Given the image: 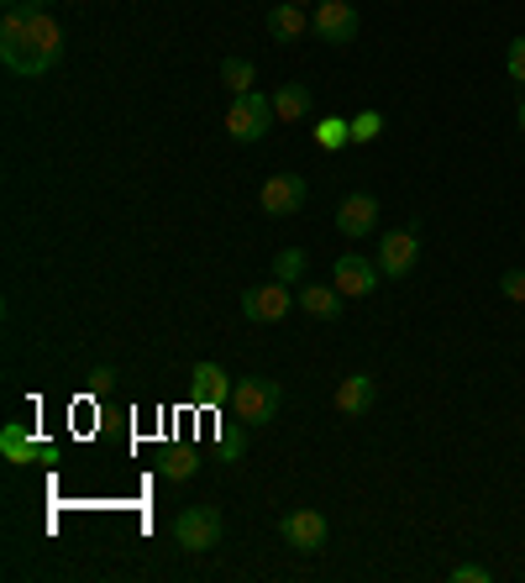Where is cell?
Returning <instances> with one entry per match:
<instances>
[{"label": "cell", "mask_w": 525, "mask_h": 583, "mask_svg": "<svg viewBox=\"0 0 525 583\" xmlns=\"http://www.w3.org/2000/svg\"><path fill=\"white\" fill-rule=\"evenodd\" d=\"M0 58L5 69L37 79V74L58 69L64 58V26L53 22L48 11H26V5H5V22H0Z\"/></svg>", "instance_id": "1"}, {"label": "cell", "mask_w": 525, "mask_h": 583, "mask_svg": "<svg viewBox=\"0 0 525 583\" xmlns=\"http://www.w3.org/2000/svg\"><path fill=\"white\" fill-rule=\"evenodd\" d=\"M232 411H237L242 426H268V421H279V411H284V384L253 373V379H242L232 389Z\"/></svg>", "instance_id": "2"}, {"label": "cell", "mask_w": 525, "mask_h": 583, "mask_svg": "<svg viewBox=\"0 0 525 583\" xmlns=\"http://www.w3.org/2000/svg\"><path fill=\"white\" fill-rule=\"evenodd\" d=\"M168 531H174V547H179V552H215L221 536H226V520H221L215 505H190V511L174 515Z\"/></svg>", "instance_id": "3"}, {"label": "cell", "mask_w": 525, "mask_h": 583, "mask_svg": "<svg viewBox=\"0 0 525 583\" xmlns=\"http://www.w3.org/2000/svg\"><path fill=\"white\" fill-rule=\"evenodd\" d=\"M273 122H279V116H273V96L247 90V96H237L232 111H226V137H232V143H262Z\"/></svg>", "instance_id": "4"}, {"label": "cell", "mask_w": 525, "mask_h": 583, "mask_svg": "<svg viewBox=\"0 0 525 583\" xmlns=\"http://www.w3.org/2000/svg\"><path fill=\"white\" fill-rule=\"evenodd\" d=\"M358 5L353 0H315V16H311V32L315 37H326L336 48H347V43H358Z\"/></svg>", "instance_id": "5"}, {"label": "cell", "mask_w": 525, "mask_h": 583, "mask_svg": "<svg viewBox=\"0 0 525 583\" xmlns=\"http://www.w3.org/2000/svg\"><path fill=\"white\" fill-rule=\"evenodd\" d=\"M294 305H300V294H289L284 279H273V284H253V290L242 294V316L253 321V326H273V321H284Z\"/></svg>", "instance_id": "6"}, {"label": "cell", "mask_w": 525, "mask_h": 583, "mask_svg": "<svg viewBox=\"0 0 525 583\" xmlns=\"http://www.w3.org/2000/svg\"><path fill=\"white\" fill-rule=\"evenodd\" d=\"M305 179L300 173H273V179H262L258 190V205L262 216H300V205H305Z\"/></svg>", "instance_id": "7"}, {"label": "cell", "mask_w": 525, "mask_h": 583, "mask_svg": "<svg viewBox=\"0 0 525 583\" xmlns=\"http://www.w3.org/2000/svg\"><path fill=\"white\" fill-rule=\"evenodd\" d=\"M415 258H421V243H415V226H405V232H383L373 264H379L383 279H405L415 268Z\"/></svg>", "instance_id": "8"}, {"label": "cell", "mask_w": 525, "mask_h": 583, "mask_svg": "<svg viewBox=\"0 0 525 583\" xmlns=\"http://www.w3.org/2000/svg\"><path fill=\"white\" fill-rule=\"evenodd\" d=\"M379 279H383L379 264H368L362 253H342V258L332 264V284L347 294V300H358V294H373V290H379Z\"/></svg>", "instance_id": "9"}, {"label": "cell", "mask_w": 525, "mask_h": 583, "mask_svg": "<svg viewBox=\"0 0 525 583\" xmlns=\"http://www.w3.org/2000/svg\"><path fill=\"white\" fill-rule=\"evenodd\" d=\"M0 458L11 462V468H26L32 458H37V462H53L58 452H53L48 441H37V437H32V431H26L22 421H5V426H0Z\"/></svg>", "instance_id": "10"}, {"label": "cell", "mask_w": 525, "mask_h": 583, "mask_svg": "<svg viewBox=\"0 0 525 583\" xmlns=\"http://www.w3.org/2000/svg\"><path fill=\"white\" fill-rule=\"evenodd\" d=\"M279 531H284V541L294 547V552H305V558H311V552L326 547V515L300 505V511H289L284 520H279Z\"/></svg>", "instance_id": "11"}, {"label": "cell", "mask_w": 525, "mask_h": 583, "mask_svg": "<svg viewBox=\"0 0 525 583\" xmlns=\"http://www.w3.org/2000/svg\"><path fill=\"white\" fill-rule=\"evenodd\" d=\"M232 373H226V368L221 363H211V358H205V363H194V373H190V394L194 400H200V405H205V411H221V405H232Z\"/></svg>", "instance_id": "12"}, {"label": "cell", "mask_w": 525, "mask_h": 583, "mask_svg": "<svg viewBox=\"0 0 525 583\" xmlns=\"http://www.w3.org/2000/svg\"><path fill=\"white\" fill-rule=\"evenodd\" d=\"M373 226H379V200H373V194H347V200L336 205V232H342V237L358 243Z\"/></svg>", "instance_id": "13"}, {"label": "cell", "mask_w": 525, "mask_h": 583, "mask_svg": "<svg viewBox=\"0 0 525 583\" xmlns=\"http://www.w3.org/2000/svg\"><path fill=\"white\" fill-rule=\"evenodd\" d=\"M373 400H379V384H373L368 373H347V379L336 384V394H332L336 415H368V411H373Z\"/></svg>", "instance_id": "14"}, {"label": "cell", "mask_w": 525, "mask_h": 583, "mask_svg": "<svg viewBox=\"0 0 525 583\" xmlns=\"http://www.w3.org/2000/svg\"><path fill=\"white\" fill-rule=\"evenodd\" d=\"M268 32H273L279 43H300V37L311 32V16H305V5H289V0H279V5L268 11Z\"/></svg>", "instance_id": "15"}, {"label": "cell", "mask_w": 525, "mask_h": 583, "mask_svg": "<svg viewBox=\"0 0 525 583\" xmlns=\"http://www.w3.org/2000/svg\"><path fill=\"white\" fill-rule=\"evenodd\" d=\"M311 105H315V96H311V85H279L273 90V116L279 122H305L311 116Z\"/></svg>", "instance_id": "16"}, {"label": "cell", "mask_w": 525, "mask_h": 583, "mask_svg": "<svg viewBox=\"0 0 525 583\" xmlns=\"http://www.w3.org/2000/svg\"><path fill=\"white\" fill-rule=\"evenodd\" d=\"M342 305H347V294L336 290H326V284H305V290H300V311H305V316H315V321H336L342 316Z\"/></svg>", "instance_id": "17"}, {"label": "cell", "mask_w": 525, "mask_h": 583, "mask_svg": "<svg viewBox=\"0 0 525 583\" xmlns=\"http://www.w3.org/2000/svg\"><path fill=\"white\" fill-rule=\"evenodd\" d=\"M194 468H200V458H194L190 447H168L164 458H158V473H164L168 484H185V479H194Z\"/></svg>", "instance_id": "18"}, {"label": "cell", "mask_w": 525, "mask_h": 583, "mask_svg": "<svg viewBox=\"0 0 525 583\" xmlns=\"http://www.w3.org/2000/svg\"><path fill=\"white\" fill-rule=\"evenodd\" d=\"M347 143H353V122H347V116H321V126H315V147L342 153Z\"/></svg>", "instance_id": "19"}, {"label": "cell", "mask_w": 525, "mask_h": 583, "mask_svg": "<svg viewBox=\"0 0 525 583\" xmlns=\"http://www.w3.org/2000/svg\"><path fill=\"white\" fill-rule=\"evenodd\" d=\"M305 268H311V253H305V247H284V253L273 258V279L300 284V279H305Z\"/></svg>", "instance_id": "20"}, {"label": "cell", "mask_w": 525, "mask_h": 583, "mask_svg": "<svg viewBox=\"0 0 525 583\" xmlns=\"http://www.w3.org/2000/svg\"><path fill=\"white\" fill-rule=\"evenodd\" d=\"M253 64H247V58H226V64H221V85H226V90H232V96H247V90H253Z\"/></svg>", "instance_id": "21"}, {"label": "cell", "mask_w": 525, "mask_h": 583, "mask_svg": "<svg viewBox=\"0 0 525 583\" xmlns=\"http://www.w3.org/2000/svg\"><path fill=\"white\" fill-rule=\"evenodd\" d=\"M373 137H383V116H379V111L353 116V143H373Z\"/></svg>", "instance_id": "22"}, {"label": "cell", "mask_w": 525, "mask_h": 583, "mask_svg": "<svg viewBox=\"0 0 525 583\" xmlns=\"http://www.w3.org/2000/svg\"><path fill=\"white\" fill-rule=\"evenodd\" d=\"M494 579V568H483V562H457L453 568V583H489Z\"/></svg>", "instance_id": "23"}, {"label": "cell", "mask_w": 525, "mask_h": 583, "mask_svg": "<svg viewBox=\"0 0 525 583\" xmlns=\"http://www.w3.org/2000/svg\"><path fill=\"white\" fill-rule=\"evenodd\" d=\"M504 69H510V79H515V85H525V37H515V43H510V53H504Z\"/></svg>", "instance_id": "24"}, {"label": "cell", "mask_w": 525, "mask_h": 583, "mask_svg": "<svg viewBox=\"0 0 525 583\" xmlns=\"http://www.w3.org/2000/svg\"><path fill=\"white\" fill-rule=\"evenodd\" d=\"M500 294L521 305V300H525V268H510V273H504V279H500Z\"/></svg>", "instance_id": "25"}, {"label": "cell", "mask_w": 525, "mask_h": 583, "mask_svg": "<svg viewBox=\"0 0 525 583\" xmlns=\"http://www.w3.org/2000/svg\"><path fill=\"white\" fill-rule=\"evenodd\" d=\"M242 452H247V431L226 426V431H221V458H242Z\"/></svg>", "instance_id": "26"}, {"label": "cell", "mask_w": 525, "mask_h": 583, "mask_svg": "<svg viewBox=\"0 0 525 583\" xmlns=\"http://www.w3.org/2000/svg\"><path fill=\"white\" fill-rule=\"evenodd\" d=\"M111 379H116V368H111V363H100L96 373H90V384H96V389H111Z\"/></svg>", "instance_id": "27"}, {"label": "cell", "mask_w": 525, "mask_h": 583, "mask_svg": "<svg viewBox=\"0 0 525 583\" xmlns=\"http://www.w3.org/2000/svg\"><path fill=\"white\" fill-rule=\"evenodd\" d=\"M22 5H26V11H48L53 0H22Z\"/></svg>", "instance_id": "28"}, {"label": "cell", "mask_w": 525, "mask_h": 583, "mask_svg": "<svg viewBox=\"0 0 525 583\" xmlns=\"http://www.w3.org/2000/svg\"><path fill=\"white\" fill-rule=\"evenodd\" d=\"M289 5H315V0H289Z\"/></svg>", "instance_id": "29"}, {"label": "cell", "mask_w": 525, "mask_h": 583, "mask_svg": "<svg viewBox=\"0 0 525 583\" xmlns=\"http://www.w3.org/2000/svg\"><path fill=\"white\" fill-rule=\"evenodd\" d=\"M521 132H525V100H521Z\"/></svg>", "instance_id": "30"}, {"label": "cell", "mask_w": 525, "mask_h": 583, "mask_svg": "<svg viewBox=\"0 0 525 583\" xmlns=\"http://www.w3.org/2000/svg\"><path fill=\"white\" fill-rule=\"evenodd\" d=\"M5 5H22V0H5Z\"/></svg>", "instance_id": "31"}]
</instances>
